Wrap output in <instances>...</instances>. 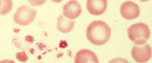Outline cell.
<instances>
[{
    "mask_svg": "<svg viewBox=\"0 0 152 63\" xmlns=\"http://www.w3.org/2000/svg\"><path fill=\"white\" fill-rule=\"evenodd\" d=\"M111 35V28L107 24L102 20L93 21L88 26L86 35L92 44L101 46L109 40Z\"/></svg>",
    "mask_w": 152,
    "mask_h": 63,
    "instance_id": "cell-1",
    "label": "cell"
},
{
    "mask_svg": "<svg viewBox=\"0 0 152 63\" xmlns=\"http://www.w3.org/2000/svg\"><path fill=\"white\" fill-rule=\"evenodd\" d=\"M127 33L129 39L137 45L145 44L151 36V31L148 26L141 22L130 25L127 29Z\"/></svg>",
    "mask_w": 152,
    "mask_h": 63,
    "instance_id": "cell-2",
    "label": "cell"
},
{
    "mask_svg": "<svg viewBox=\"0 0 152 63\" xmlns=\"http://www.w3.org/2000/svg\"><path fill=\"white\" fill-rule=\"evenodd\" d=\"M36 9L26 5L19 7L13 15V19L21 26L27 25L33 21L37 15Z\"/></svg>",
    "mask_w": 152,
    "mask_h": 63,
    "instance_id": "cell-3",
    "label": "cell"
},
{
    "mask_svg": "<svg viewBox=\"0 0 152 63\" xmlns=\"http://www.w3.org/2000/svg\"><path fill=\"white\" fill-rule=\"evenodd\" d=\"M131 54L133 59L137 63H146L151 58V47L147 43L141 46L134 45L131 49Z\"/></svg>",
    "mask_w": 152,
    "mask_h": 63,
    "instance_id": "cell-4",
    "label": "cell"
},
{
    "mask_svg": "<svg viewBox=\"0 0 152 63\" xmlns=\"http://www.w3.org/2000/svg\"><path fill=\"white\" fill-rule=\"evenodd\" d=\"M120 12L121 16L124 19L131 20L139 17L140 14V10L137 4L131 1H126L121 5Z\"/></svg>",
    "mask_w": 152,
    "mask_h": 63,
    "instance_id": "cell-5",
    "label": "cell"
},
{
    "mask_svg": "<svg viewBox=\"0 0 152 63\" xmlns=\"http://www.w3.org/2000/svg\"><path fill=\"white\" fill-rule=\"evenodd\" d=\"M82 12L81 6L76 0H70L65 4L63 7L64 16L69 19H74L78 18Z\"/></svg>",
    "mask_w": 152,
    "mask_h": 63,
    "instance_id": "cell-6",
    "label": "cell"
},
{
    "mask_svg": "<svg viewBox=\"0 0 152 63\" xmlns=\"http://www.w3.org/2000/svg\"><path fill=\"white\" fill-rule=\"evenodd\" d=\"M86 7L88 12L91 15L99 16L102 14L107 7V0H88Z\"/></svg>",
    "mask_w": 152,
    "mask_h": 63,
    "instance_id": "cell-7",
    "label": "cell"
},
{
    "mask_svg": "<svg viewBox=\"0 0 152 63\" xmlns=\"http://www.w3.org/2000/svg\"><path fill=\"white\" fill-rule=\"evenodd\" d=\"M75 63H98L99 61L96 54L91 50L83 49L76 53L74 59Z\"/></svg>",
    "mask_w": 152,
    "mask_h": 63,
    "instance_id": "cell-8",
    "label": "cell"
},
{
    "mask_svg": "<svg viewBox=\"0 0 152 63\" xmlns=\"http://www.w3.org/2000/svg\"><path fill=\"white\" fill-rule=\"evenodd\" d=\"M75 21L69 20L62 15L58 17L57 23V28L60 31L66 33L71 31L74 27Z\"/></svg>",
    "mask_w": 152,
    "mask_h": 63,
    "instance_id": "cell-9",
    "label": "cell"
},
{
    "mask_svg": "<svg viewBox=\"0 0 152 63\" xmlns=\"http://www.w3.org/2000/svg\"><path fill=\"white\" fill-rule=\"evenodd\" d=\"M13 2L11 0H0V15H5L12 9Z\"/></svg>",
    "mask_w": 152,
    "mask_h": 63,
    "instance_id": "cell-10",
    "label": "cell"
},
{
    "mask_svg": "<svg viewBox=\"0 0 152 63\" xmlns=\"http://www.w3.org/2000/svg\"><path fill=\"white\" fill-rule=\"evenodd\" d=\"M15 57L17 60L23 62H27L28 59V56L24 51L17 53Z\"/></svg>",
    "mask_w": 152,
    "mask_h": 63,
    "instance_id": "cell-11",
    "label": "cell"
},
{
    "mask_svg": "<svg viewBox=\"0 0 152 63\" xmlns=\"http://www.w3.org/2000/svg\"><path fill=\"white\" fill-rule=\"evenodd\" d=\"M59 47L61 48H65L68 46L67 42L65 40H61L59 44Z\"/></svg>",
    "mask_w": 152,
    "mask_h": 63,
    "instance_id": "cell-12",
    "label": "cell"
},
{
    "mask_svg": "<svg viewBox=\"0 0 152 63\" xmlns=\"http://www.w3.org/2000/svg\"><path fill=\"white\" fill-rule=\"evenodd\" d=\"M25 39L26 41L30 43H33L34 42V37L28 35L25 36Z\"/></svg>",
    "mask_w": 152,
    "mask_h": 63,
    "instance_id": "cell-13",
    "label": "cell"
}]
</instances>
